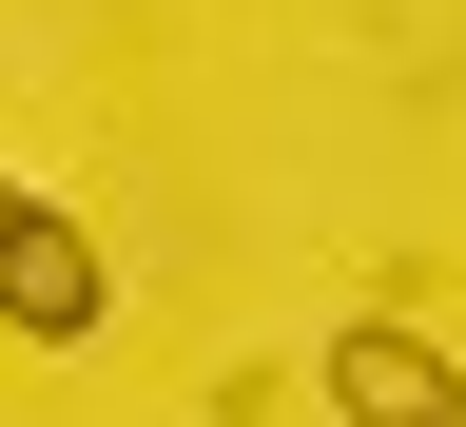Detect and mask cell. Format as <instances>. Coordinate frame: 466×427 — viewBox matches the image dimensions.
Instances as JSON below:
<instances>
[{
    "mask_svg": "<svg viewBox=\"0 0 466 427\" xmlns=\"http://www.w3.org/2000/svg\"><path fill=\"white\" fill-rule=\"evenodd\" d=\"M97 311H116V272H97V233L20 195V233H0V330H39V350H78Z\"/></svg>",
    "mask_w": 466,
    "mask_h": 427,
    "instance_id": "cell-1",
    "label": "cell"
},
{
    "mask_svg": "<svg viewBox=\"0 0 466 427\" xmlns=\"http://www.w3.org/2000/svg\"><path fill=\"white\" fill-rule=\"evenodd\" d=\"M330 408L350 427H466V370L428 330H330Z\"/></svg>",
    "mask_w": 466,
    "mask_h": 427,
    "instance_id": "cell-2",
    "label": "cell"
},
{
    "mask_svg": "<svg viewBox=\"0 0 466 427\" xmlns=\"http://www.w3.org/2000/svg\"><path fill=\"white\" fill-rule=\"evenodd\" d=\"M0 233H20V195H0Z\"/></svg>",
    "mask_w": 466,
    "mask_h": 427,
    "instance_id": "cell-3",
    "label": "cell"
}]
</instances>
